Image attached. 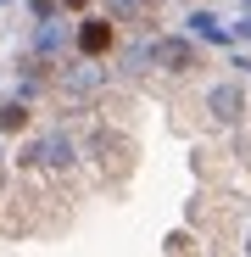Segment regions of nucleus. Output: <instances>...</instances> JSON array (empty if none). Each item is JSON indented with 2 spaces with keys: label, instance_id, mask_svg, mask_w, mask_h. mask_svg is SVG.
<instances>
[{
  "label": "nucleus",
  "instance_id": "4",
  "mask_svg": "<svg viewBox=\"0 0 251 257\" xmlns=\"http://www.w3.org/2000/svg\"><path fill=\"white\" fill-rule=\"evenodd\" d=\"M201 112H206V123H212V128H240L245 112H251L245 84H240V78H218V84H206V90H201Z\"/></svg>",
  "mask_w": 251,
  "mask_h": 257
},
{
  "label": "nucleus",
  "instance_id": "13",
  "mask_svg": "<svg viewBox=\"0 0 251 257\" xmlns=\"http://www.w3.org/2000/svg\"><path fill=\"white\" fill-rule=\"evenodd\" d=\"M0 185H6V162H0Z\"/></svg>",
  "mask_w": 251,
  "mask_h": 257
},
{
  "label": "nucleus",
  "instance_id": "6",
  "mask_svg": "<svg viewBox=\"0 0 251 257\" xmlns=\"http://www.w3.org/2000/svg\"><path fill=\"white\" fill-rule=\"evenodd\" d=\"M184 34H195L201 45H218V51H234V23H223L218 12H184Z\"/></svg>",
  "mask_w": 251,
  "mask_h": 257
},
{
  "label": "nucleus",
  "instance_id": "14",
  "mask_svg": "<svg viewBox=\"0 0 251 257\" xmlns=\"http://www.w3.org/2000/svg\"><path fill=\"white\" fill-rule=\"evenodd\" d=\"M179 6H190V0H179Z\"/></svg>",
  "mask_w": 251,
  "mask_h": 257
},
{
  "label": "nucleus",
  "instance_id": "9",
  "mask_svg": "<svg viewBox=\"0 0 251 257\" xmlns=\"http://www.w3.org/2000/svg\"><path fill=\"white\" fill-rule=\"evenodd\" d=\"M62 12H67V17H84V12H90V0H62Z\"/></svg>",
  "mask_w": 251,
  "mask_h": 257
},
{
  "label": "nucleus",
  "instance_id": "1",
  "mask_svg": "<svg viewBox=\"0 0 251 257\" xmlns=\"http://www.w3.org/2000/svg\"><path fill=\"white\" fill-rule=\"evenodd\" d=\"M28 174H51V179H67L73 168L84 162V146L67 135V128H45V135H34L28 146H23V157H17Z\"/></svg>",
  "mask_w": 251,
  "mask_h": 257
},
{
  "label": "nucleus",
  "instance_id": "8",
  "mask_svg": "<svg viewBox=\"0 0 251 257\" xmlns=\"http://www.w3.org/2000/svg\"><path fill=\"white\" fill-rule=\"evenodd\" d=\"M234 45H251V17H240V23H234Z\"/></svg>",
  "mask_w": 251,
  "mask_h": 257
},
{
  "label": "nucleus",
  "instance_id": "12",
  "mask_svg": "<svg viewBox=\"0 0 251 257\" xmlns=\"http://www.w3.org/2000/svg\"><path fill=\"white\" fill-rule=\"evenodd\" d=\"M240 17H251V0H240Z\"/></svg>",
  "mask_w": 251,
  "mask_h": 257
},
{
  "label": "nucleus",
  "instance_id": "11",
  "mask_svg": "<svg viewBox=\"0 0 251 257\" xmlns=\"http://www.w3.org/2000/svg\"><path fill=\"white\" fill-rule=\"evenodd\" d=\"M240 251H245V257H251V224H245V235H240Z\"/></svg>",
  "mask_w": 251,
  "mask_h": 257
},
{
  "label": "nucleus",
  "instance_id": "10",
  "mask_svg": "<svg viewBox=\"0 0 251 257\" xmlns=\"http://www.w3.org/2000/svg\"><path fill=\"white\" fill-rule=\"evenodd\" d=\"M229 67H240V73L251 78V56H229Z\"/></svg>",
  "mask_w": 251,
  "mask_h": 257
},
{
  "label": "nucleus",
  "instance_id": "5",
  "mask_svg": "<svg viewBox=\"0 0 251 257\" xmlns=\"http://www.w3.org/2000/svg\"><path fill=\"white\" fill-rule=\"evenodd\" d=\"M117 23L106 17V12H84L78 23H73V51L84 56V62H112L117 56Z\"/></svg>",
  "mask_w": 251,
  "mask_h": 257
},
{
  "label": "nucleus",
  "instance_id": "3",
  "mask_svg": "<svg viewBox=\"0 0 251 257\" xmlns=\"http://www.w3.org/2000/svg\"><path fill=\"white\" fill-rule=\"evenodd\" d=\"M84 157L101 162L112 179H123V174H129V162H134V140L123 135L117 123H90V135H84Z\"/></svg>",
  "mask_w": 251,
  "mask_h": 257
},
{
  "label": "nucleus",
  "instance_id": "2",
  "mask_svg": "<svg viewBox=\"0 0 251 257\" xmlns=\"http://www.w3.org/2000/svg\"><path fill=\"white\" fill-rule=\"evenodd\" d=\"M201 67V39L195 34H151V73H167V78H190Z\"/></svg>",
  "mask_w": 251,
  "mask_h": 257
},
{
  "label": "nucleus",
  "instance_id": "7",
  "mask_svg": "<svg viewBox=\"0 0 251 257\" xmlns=\"http://www.w3.org/2000/svg\"><path fill=\"white\" fill-rule=\"evenodd\" d=\"M28 123H34V106H28L23 95H12V101H0V135H23Z\"/></svg>",
  "mask_w": 251,
  "mask_h": 257
}]
</instances>
